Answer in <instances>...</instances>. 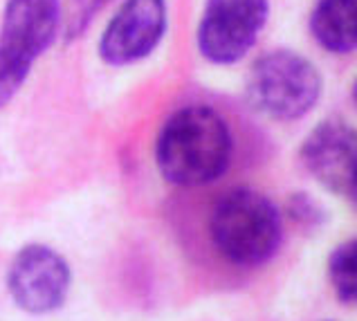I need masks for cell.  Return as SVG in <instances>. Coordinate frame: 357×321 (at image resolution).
<instances>
[{
	"label": "cell",
	"instance_id": "6",
	"mask_svg": "<svg viewBox=\"0 0 357 321\" xmlns=\"http://www.w3.org/2000/svg\"><path fill=\"white\" fill-rule=\"evenodd\" d=\"M9 294L29 315H47L63 306L70 290V267L45 245H27L9 265Z\"/></svg>",
	"mask_w": 357,
	"mask_h": 321
},
{
	"label": "cell",
	"instance_id": "4",
	"mask_svg": "<svg viewBox=\"0 0 357 321\" xmlns=\"http://www.w3.org/2000/svg\"><path fill=\"white\" fill-rule=\"evenodd\" d=\"M59 25V0H9L0 29V106L23 86Z\"/></svg>",
	"mask_w": 357,
	"mask_h": 321
},
{
	"label": "cell",
	"instance_id": "9",
	"mask_svg": "<svg viewBox=\"0 0 357 321\" xmlns=\"http://www.w3.org/2000/svg\"><path fill=\"white\" fill-rule=\"evenodd\" d=\"M310 29L317 43L335 54L357 50V0H319Z\"/></svg>",
	"mask_w": 357,
	"mask_h": 321
},
{
	"label": "cell",
	"instance_id": "3",
	"mask_svg": "<svg viewBox=\"0 0 357 321\" xmlns=\"http://www.w3.org/2000/svg\"><path fill=\"white\" fill-rule=\"evenodd\" d=\"M321 95V77L308 59L290 50L261 57L248 77V97L263 115L279 121L299 119Z\"/></svg>",
	"mask_w": 357,
	"mask_h": 321
},
{
	"label": "cell",
	"instance_id": "13",
	"mask_svg": "<svg viewBox=\"0 0 357 321\" xmlns=\"http://www.w3.org/2000/svg\"><path fill=\"white\" fill-rule=\"evenodd\" d=\"M349 198L357 204V175H355V182H353V186H351V191H349Z\"/></svg>",
	"mask_w": 357,
	"mask_h": 321
},
{
	"label": "cell",
	"instance_id": "11",
	"mask_svg": "<svg viewBox=\"0 0 357 321\" xmlns=\"http://www.w3.org/2000/svg\"><path fill=\"white\" fill-rule=\"evenodd\" d=\"M288 216L308 232L328 223V211H326L310 193H303V191L292 193L288 198Z\"/></svg>",
	"mask_w": 357,
	"mask_h": 321
},
{
	"label": "cell",
	"instance_id": "2",
	"mask_svg": "<svg viewBox=\"0 0 357 321\" xmlns=\"http://www.w3.org/2000/svg\"><path fill=\"white\" fill-rule=\"evenodd\" d=\"M211 241L234 265L257 267L277 254L281 245V216L265 195L234 189L216 202L209 221Z\"/></svg>",
	"mask_w": 357,
	"mask_h": 321
},
{
	"label": "cell",
	"instance_id": "10",
	"mask_svg": "<svg viewBox=\"0 0 357 321\" xmlns=\"http://www.w3.org/2000/svg\"><path fill=\"white\" fill-rule=\"evenodd\" d=\"M328 278L340 301L357 306V238L333 250L328 258Z\"/></svg>",
	"mask_w": 357,
	"mask_h": 321
},
{
	"label": "cell",
	"instance_id": "5",
	"mask_svg": "<svg viewBox=\"0 0 357 321\" xmlns=\"http://www.w3.org/2000/svg\"><path fill=\"white\" fill-rule=\"evenodd\" d=\"M268 0H209L198 29L200 52L213 64H234L257 43Z\"/></svg>",
	"mask_w": 357,
	"mask_h": 321
},
{
	"label": "cell",
	"instance_id": "8",
	"mask_svg": "<svg viewBox=\"0 0 357 321\" xmlns=\"http://www.w3.org/2000/svg\"><path fill=\"white\" fill-rule=\"evenodd\" d=\"M165 25V0H128L104 32L101 57L113 66L132 64L160 43Z\"/></svg>",
	"mask_w": 357,
	"mask_h": 321
},
{
	"label": "cell",
	"instance_id": "7",
	"mask_svg": "<svg viewBox=\"0 0 357 321\" xmlns=\"http://www.w3.org/2000/svg\"><path fill=\"white\" fill-rule=\"evenodd\" d=\"M301 164L324 189L349 195L357 175V130L337 119H326L305 137Z\"/></svg>",
	"mask_w": 357,
	"mask_h": 321
},
{
	"label": "cell",
	"instance_id": "12",
	"mask_svg": "<svg viewBox=\"0 0 357 321\" xmlns=\"http://www.w3.org/2000/svg\"><path fill=\"white\" fill-rule=\"evenodd\" d=\"M108 0H73V7H70V27H73V34H77L81 27L90 23L101 7H104Z\"/></svg>",
	"mask_w": 357,
	"mask_h": 321
},
{
	"label": "cell",
	"instance_id": "14",
	"mask_svg": "<svg viewBox=\"0 0 357 321\" xmlns=\"http://www.w3.org/2000/svg\"><path fill=\"white\" fill-rule=\"evenodd\" d=\"M353 97H355V103H357V81H355V88H353Z\"/></svg>",
	"mask_w": 357,
	"mask_h": 321
},
{
	"label": "cell",
	"instance_id": "1",
	"mask_svg": "<svg viewBox=\"0 0 357 321\" xmlns=\"http://www.w3.org/2000/svg\"><path fill=\"white\" fill-rule=\"evenodd\" d=\"M155 160L171 184L202 186L218 180L231 160L225 119L207 106L180 108L160 130Z\"/></svg>",
	"mask_w": 357,
	"mask_h": 321
}]
</instances>
